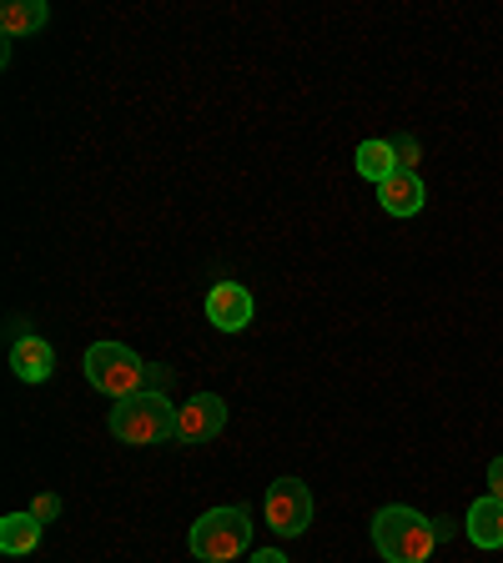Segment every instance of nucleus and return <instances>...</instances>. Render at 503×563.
I'll return each instance as SVG.
<instances>
[{
    "instance_id": "obj_1",
    "label": "nucleus",
    "mask_w": 503,
    "mask_h": 563,
    "mask_svg": "<svg viewBox=\"0 0 503 563\" xmlns=\"http://www.w3.org/2000/svg\"><path fill=\"white\" fill-rule=\"evenodd\" d=\"M438 543V523L423 518L418 508L408 504H393V508H378L373 518V549L383 563H428Z\"/></svg>"
},
{
    "instance_id": "obj_2",
    "label": "nucleus",
    "mask_w": 503,
    "mask_h": 563,
    "mask_svg": "<svg viewBox=\"0 0 503 563\" xmlns=\"http://www.w3.org/2000/svg\"><path fill=\"white\" fill-rule=\"evenodd\" d=\"M81 367H86V383L101 398H117V402L146 393V383H152V367L141 363V352H131L127 342H96Z\"/></svg>"
},
{
    "instance_id": "obj_3",
    "label": "nucleus",
    "mask_w": 503,
    "mask_h": 563,
    "mask_svg": "<svg viewBox=\"0 0 503 563\" xmlns=\"http://www.w3.org/2000/svg\"><path fill=\"white\" fill-rule=\"evenodd\" d=\"M192 543V559L201 563H232L252 549V514L247 508H211L192 523L187 533Z\"/></svg>"
},
{
    "instance_id": "obj_4",
    "label": "nucleus",
    "mask_w": 503,
    "mask_h": 563,
    "mask_svg": "<svg viewBox=\"0 0 503 563\" xmlns=\"http://www.w3.org/2000/svg\"><path fill=\"white\" fill-rule=\"evenodd\" d=\"M111 433L131 448L166 443V438L176 433V408L162 398V393H136V398L111 408Z\"/></svg>"
},
{
    "instance_id": "obj_5",
    "label": "nucleus",
    "mask_w": 503,
    "mask_h": 563,
    "mask_svg": "<svg viewBox=\"0 0 503 563\" xmlns=\"http://www.w3.org/2000/svg\"><path fill=\"white\" fill-rule=\"evenodd\" d=\"M267 523L282 539H297L313 523V488L303 478H277L267 488Z\"/></svg>"
},
{
    "instance_id": "obj_6",
    "label": "nucleus",
    "mask_w": 503,
    "mask_h": 563,
    "mask_svg": "<svg viewBox=\"0 0 503 563\" xmlns=\"http://www.w3.org/2000/svg\"><path fill=\"white\" fill-rule=\"evenodd\" d=\"M222 428H227V402L217 398V393H197L192 402L176 408V438H182V443H207V438H217Z\"/></svg>"
},
{
    "instance_id": "obj_7",
    "label": "nucleus",
    "mask_w": 503,
    "mask_h": 563,
    "mask_svg": "<svg viewBox=\"0 0 503 563\" xmlns=\"http://www.w3.org/2000/svg\"><path fill=\"white\" fill-rule=\"evenodd\" d=\"M207 322L217 332H242L252 328V292L242 282H217L207 292Z\"/></svg>"
},
{
    "instance_id": "obj_8",
    "label": "nucleus",
    "mask_w": 503,
    "mask_h": 563,
    "mask_svg": "<svg viewBox=\"0 0 503 563\" xmlns=\"http://www.w3.org/2000/svg\"><path fill=\"white\" fill-rule=\"evenodd\" d=\"M11 373L21 383H46L56 373V352H51L46 338H35V332H15L11 342Z\"/></svg>"
},
{
    "instance_id": "obj_9",
    "label": "nucleus",
    "mask_w": 503,
    "mask_h": 563,
    "mask_svg": "<svg viewBox=\"0 0 503 563\" xmlns=\"http://www.w3.org/2000/svg\"><path fill=\"white\" fill-rule=\"evenodd\" d=\"M378 201H383L387 217H418L423 201H428V187H423L418 172H393L387 181H378Z\"/></svg>"
},
{
    "instance_id": "obj_10",
    "label": "nucleus",
    "mask_w": 503,
    "mask_h": 563,
    "mask_svg": "<svg viewBox=\"0 0 503 563\" xmlns=\"http://www.w3.org/2000/svg\"><path fill=\"white\" fill-rule=\"evenodd\" d=\"M463 533L473 539V549H503V504L493 498V493H483V498H473L469 504V518H463Z\"/></svg>"
},
{
    "instance_id": "obj_11",
    "label": "nucleus",
    "mask_w": 503,
    "mask_h": 563,
    "mask_svg": "<svg viewBox=\"0 0 503 563\" xmlns=\"http://www.w3.org/2000/svg\"><path fill=\"white\" fill-rule=\"evenodd\" d=\"M46 21H51L46 0H6V5H0V31H6V41L41 31Z\"/></svg>"
},
{
    "instance_id": "obj_12",
    "label": "nucleus",
    "mask_w": 503,
    "mask_h": 563,
    "mask_svg": "<svg viewBox=\"0 0 503 563\" xmlns=\"http://www.w3.org/2000/svg\"><path fill=\"white\" fill-rule=\"evenodd\" d=\"M41 543V518L35 514H6L0 518V553H31Z\"/></svg>"
},
{
    "instance_id": "obj_13",
    "label": "nucleus",
    "mask_w": 503,
    "mask_h": 563,
    "mask_svg": "<svg viewBox=\"0 0 503 563\" xmlns=\"http://www.w3.org/2000/svg\"><path fill=\"white\" fill-rule=\"evenodd\" d=\"M352 166H358V176H368V181H387V176L398 172V156H393L387 141H363L358 156H352Z\"/></svg>"
},
{
    "instance_id": "obj_14",
    "label": "nucleus",
    "mask_w": 503,
    "mask_h": 563,
    "mask_svg": "<svg viewBox=\"0 0 503 563\" xmlns=\"http://www.w3.org/2000/svg\"><path fill=\"white\" fill-rule=\"evenodd\" d=\"M387 146H393V156H398V172H418V156H423L418 141H413V136H393Z\"/></svg>"
},
{
    "instance_id": "obj_15",
    "label": "nucleus",
    "mask_w": 503,
    "mask_h": 563,
    "mask_svg": "<svg viewBox=\"0 0 503 563\" xmlns=\"http://www.w3.org/2000/svg\"><path fill=\"white\" fill-rule=\"evenodd\" d=\"M31 514L41 518V523H51V518L61 514V498H56V493H41V498H35V508H31Z\"/></svg>"
},
{
    "instance_id": "obj_16",
    "label": "nucleus",
    "mask_w": 503,
    "mask_h": 563,
    "mask_svg": "<svg viewBox=\"0 0 503 563\" xmlns=\"http://www.w3.org/2000/svg\"><path fill=\"white\" fill-rule=\"evenodd\" d=\"M489 493L503 504V457H493V463H489Z\"/></svg>"
},
{
    "instance_id": "obj_17",
    "label": "nucleus",
    "mask_w": 503,
    "mask_h": 563,
    "mask_svg": "<svg viewBox=\"0 0 503 563\" xmlns=\"http://www.w3.org/2000/svg\"><path fill=\"white\" fill-rule=\"evenodd\" d=\"M252 563H293V559H287L282 549H258V553H252Z\"/></svg>"
}]
</instances>
